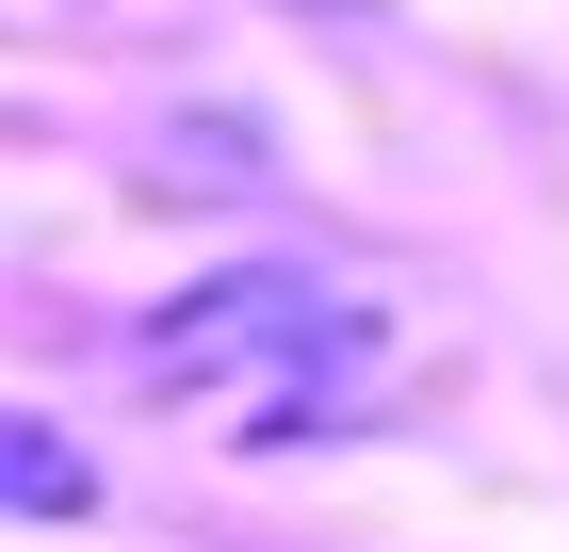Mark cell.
<instances>
[{
  "instance_id": "6da1fadb",
  "label": "cell",
  "mask_w": 569,
  "mask_h": 552,
  "mask_svg": "<svg viewBox=\"0 0 569 552\" xmlns=\"http://www.w3.org/2000/svg\"><path fill=\"white\" fill-rule=\"evenodd\" d=\"M147 390H179L212 439H326V423H375L407 390V325L358 277L244 260V277H196L147 325Z\"/></svg>"
},
{
  "instance_id": "7a4b0ae2",
  "label": "cell",
  "mask_w": 569,
  "mask_h": 552,
  "mask_svg": "<svg viewBox=\"0 0 569 552\" xmlns=\"http://www.w3.org/2000/svg\"><path fill=\"white\" fill-rule=\"evenodd\" d=\"M0 504H17V520H82L98 504V455L66 423H17V407H0Z\"/></svg>"
}]
</instances>
